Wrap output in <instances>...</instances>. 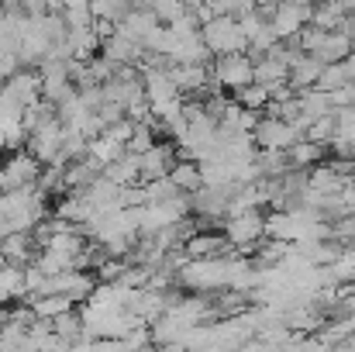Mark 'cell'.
Segmentation results:
<instances>
[{"label": "cell", "mask_w": 355, "mask_h": 352, "mask_svg": "<svg viewBox=\"0 0 355 352\" xmlns=\"http://www.w3.org/2000/svg\"><path fill=\"white\" fill-rule=\"evenodd\" d=\"M235 259L221 255H204V259H187V266L180 269V280L193 290H225L232 280Z\"/></svg>", "instance_id": "obj_1"}, {"label": "cell", "mask_w": 355, "mask_h": 352, "mask_svg": "<svg viewBox=\"0 0 355 352\" xmlns=\"http://www.w3.org/2000/svg\"><path fill=\"white\" fill-rule=\"evenodd\" d=\"M200 38L211 49V56H228V52H248V42L238 28L235 14H211L200 21Z\"/></svg>", "instance_id": "obj_2"}, {"label": "cell", "mask_w": 355, "mask_h": 352, "mask_svg": "<svg viewBox=\"0 0 355 352\" xmlns=\"http://www.w3.org/2000/svg\"><path fill=\"white\" fill-rule=\"evenodd\" d=\"M311 7L314 0H272L269 3V28L276 42H293L304 24H311Z\"/></svg>", "instance_id": "obj_3"}, {"label": "cell", "mask_w": 355, "mask_h": 352, "mask_svg": "<svg viewBox=\"0 0 355 352\" xmlns=\"http://www.w3.org/2000/svg\"><path fill=\"white\" fill-rule=\"evenodd\" d=\"M255 80V59L248 52H228V56H218L207 83L211 87H225V90H241L245 83Z\"/></svg>", "instance_id": "obj_4"}, {"label": "cell", "mask_w": 355, "mask_h": 352, "mask_svg": "<svg viewBox=\"0 0 355 352\" xmlns=\"http://www.w3.org/2000/svg\"><path fill=\"white\" fill-rule=\"evenodd\" d=\"M225 238L228 245H238V249H252L266 238V215L259 208H245V211H235L228 215L225 221Z\"/></svg>", "instance_id": "obj_5"}, {"label": "cell", "mask_w": 355, "mask_h": 352, "mask_svg": "<svg viewBox=\"0 0 355 352\" xmlns=\"http://www.w3.org/2000/svg\"><path fill=\"white\" fill-rule=\"evenodd\" d=\"M252 138H255L259 149H283L286 152L297 138H304V131L293 121H286V117L266 115V117H259V124L252 128Z\"/></svg>", "instance_id": "obj_6"}, {"label": "cell", "mask_w": 355, "mask_h": 352, "mask_svg": "<svg viewBox=\"0 0 355 352\" xmlns=\"http://www.w3.org/2000/svg\"><path fill=\"white\" fill-rule=\"evenodd\" d=\"M35 176H38V162H35V156L17 152V156L3 159V166H0V190L31 187V183H35Z\"/></svg>", "instance_id": "obj_7"}, {"label": "cell", "mask_w": 355, "mask_h": 352, "mask_svg": "<svg viewBox=\"0 0 355 352\" xmlns=\"http://www.w3.org/2000/svg\"><path fill=\"white\" fill-rule=\"evenodd\" d=\"M173 166V149L169 145H148L145 152H138V176L145 180H155V176H166Z\"/></svg>", "instance_id": "obj_8"}, {"label": "cell", "mask_w": 355, "mask_h": 352, "mask_svg": "<svg viewBox=\"0 0 355 352\" xmlns=\"http://www.w3.org/2000/svg\"><path fill=\"white\" fill-rule=\"evenodd\" d=\"M255 83H262V87H279V83H290V66H286L279 56L262 52V56L255 59Z\"/></svg>", "instance_id": "obj_9"}, {"label": "cell", "mask_w": 355, "mask_h": 352, "mask_svg": "<svg viewBox=\"0 0 355 352\" xmlns=\"http://www.w3.org/2000/svg\"><path fill=\"white\" fill-rule=\"evenodd\" d=\"M169 76H173L176 90L187 94V90H204L211 73H207V62H176V66L169 69Z\"/></svg>", "instance_id": "obj_10"}, {"label": "cell", "mask_w": 355, "mask_h": 352, "mask_svg": "<svg viewBox=\"0 0 355 352\" xmlns=\"http://www.w3.org/2000/svg\"><path fill=\"white\" fill-rule=\"evenodd\" d=\"M321 66H324L321 59L300 52V56L290 62V87H293V90H307V87H314L318 76H321Z\"/></svg>", "instance_id": "obj_11"}, {"label": "cell", "mask_w": 355, "mask_h": 352, "mask_svg": "<svg viewBox=\"0 0 355 352\" xmlns=\"http://www.w3.org/2000/svg\"><path fill=\"white\" fill-rule=\"evenodd\" d=\"M321 159H324V145L321 142H311V138H297L286 149V166H297V169H311Z\"/></svg>", "instance_id": "obj_12"}, {"label": "cell", "mask_w": 355, "mask_h": 352, "mask_svg": "<svg viewBox=\"0 0 355 352\" xmlns=\"http://www.w3.org/2000/svg\"><path fill=\"white\" fill-rule=\"evenodd\" d=\"M228 249V238H221V235H190L187 238V259H204V255H221Z\"/></svg>", "instance_id": "obj_13"}, {"label": "cell", "mask_w": 355, "mask_h": 352, "mask_svg": "<svg viewBox=\"0 0 355 352\" xmlns=\"http://www.w3.org/2000/svg\"><path fill=\"white\" fill-rule=\"evenodd\" d=\"M342 17H345V7L338 0H314V7H311V24H318L324 31H335L342 24Z\"/></svg>", "instance_id": "obj_14"}, {"label": "cell", "mask_w": 355, "mask_h": 352, "mask_svg": "<svg viewBox=\"0 0 355 352\" xmlns=\"http://www.w3.org/2000/svg\"><path fill=\"white\" fill-rule=\"evenodd\" d=\"M173 183H176V190H197L204 180H200V166H197V159H187V162H176V166H169V173H166Z\"/></svg>", "instance_id": "obj_15"}, {"label": "cell", "mask_w": 355, "mask_h": 352, "mask_svg": "<svg viewBox=\"0 0 355 352\" xmlns=\"http://www.w3.org/2000/svg\"><path fill=\"white\" fill-rule=\"evenodd\" d=\"M17 294H24V273L14 262H3L0 266V301H10Z\"/></svg>", "instance_id": "obj_16"}, {"label": "cell", "mask_w": 355, "mask_h": 352, "mask_svg": "<svg viewBox=\"0 0 355 352\" xmlns=\"http://www.w3.org/2000/svg\"><path fill=\"white\" fill-rule=\"evenodd\" d=\"M238 94V104H245V108H252V111H262L266 104H269V87H262V83H245L241 90H235Z\"/></svg>", "instance_id": "obj_17"}, {"label": "cell", "mask_w": 355, "mask_h": 352, "mask_svg": "<svg viewBox=\"0 0 355 352\" xmlns=\"http://www.w3.org/2000/svg\"><path fill=\"white\" fill-rule=\"evenodd\" d=\"M0 255L7 262H24L28 259V238H24V232H7L3 245H0Z\"/></svg>", "instance_id": "obj_18"}, {"label": "cell", "mask_w": 355, "mask_h": 352, "mask_svg": "<svg viewBox=\"0 0 355 352\" xmlns=\"http://www.w3.org/2000/svg\"><path fill=\"white\" fill-rule=\"evenodd\" d=\"M342 83H349L345 66H342V62H324V66H321V76H318V83H314V87H321V90L328 94V90L342 87Z\"/></svg>", "instance_id": "obj_19"}]
</instances>
